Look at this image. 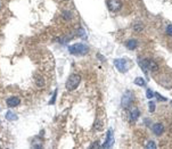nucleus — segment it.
Here are the masks:
<instances>
[{
	"instance_id": "ddd939ff",
	"label": "nucleus",
	"mask_w": 172,
	"mask_h": 149,
	"mask_svg": "<svg viewBox=\"0 0 172 149\" xmlns=\"http://www.w3.org/2000/svg\"><path fill=\"white\" fill-rule=\"evenodd\" d=\"M135 84L139 85V86H142V85H145V80H144L142 77H136Z\"/></svg>"
},
{
	"instance_id": "7ed1b4c3",
	"label": "nucleus",
	"mask_w": 172,
	"mask_h": 149,
	"mask_svg": "<svg viewBox=\"0 0 172 149\" xmlns=\"http://www.w3.org/2000/svg\"><path fill=\"white\" fill-rule=\"evenodd\" d=\"M114 65H115V67L118 68L121 73H124V72H127V70H128V63H127L125 59H122V58L115 59V60H114Z\"/></svg>"
},
{
	"instance_id": "6e6552de",
	"label": "nucleus",
	"mask_w": 172,
	"mask_h": 149,
	"mask_svg": "<svg viewBox=\"0 0 172 149\" xmlns=\"http://www.w3.org/2000/svg\"><path fill=\"white\" fill-rule=\"evenodd\" d=\"M138 117H139V110H138L137 107H133L130 110V121L131 122H135V121L138 119Z\"/></svg>"
},
{
	"instance_id": "f3484780",
	"label": "nucleus",
	"mask_w": 172,
	"mask_h": 149,
	"mask_svg": "<svg viewBox=\"0 0 172 149\" xmlns=\"http://www.w3.org/2000/svg\"><path fill=\"white\" fill-rule=\"evenodd\" d=\"M146 96H147L148 99H152V98L154 97V92L152 91L151 89H147V90H146Z\"/></svg>"
},
{
	"instance_id": "4be33fe9",
	"label": "nucleus",
	"mask_w": 172,
	"mask_h": 149,
	"mask_svg": "<svg viewBox=\"0 0 172 149\" xmlns=\"http://www.w3.org/2000/svg\"><path fill=\"white\" fill-rule=\"evenodd\" d=\"M170 131L172 132V124H171V127H170Z\"/></svg>"
},
{
	"instance_id": "412c9836",
	"label": "nucleus",
	"mask_w": 172,
	"mask_h": 149,
	"mask_svg": "<svg viewBox=\"0 0 172 149\" xmlns=\"http://www.w3.org/2000/svg\"><path fill=\"white\" fill-rule=\"evenodd\" d=\"M56 93H57V91H55L54 96H53V99H51V101H50V103H49V104H50V105H51V104H54L55 99H56Z\"/></svg>"
},
{
	"instance_id": "a211bd4d",
	"label": "nucleus",
	"mask_w": 172,
	"mask_h": 149,
	"mask_svg": "<svg viewBox=\"0 0 172 149\" xmlns=\"http://www.w3.org/2000/svg\"><path fill=\"white\" fill-rule=\"evenodd\" d=\"M146 148H156V143L154 142V141H149V142H147V145H146Z\"/></svg>"
},
{
	"instance_id": "f257e3e1",
	"label": "nucleus",
	"mask_w": 172,
	"mask_h": 149,
	"mask_svg": "<svg viewBox=\"0 0 172 149\" xmlns=\"http://www.w3.org/2000/svg\"><path fill=\"white\" fill-rule=\"evenodd\" d=\"M68 51L72 55H86L89 53V47L85 43H74L68 47Z\"/></svg>"
},
{
	"instance_id": "39448f33",
	"label": "nucleus",
	"mask_w": 172,
	"mask_h": 149,
	"mask_svg": "<svg viewBox=\"0 0 172 149\" xmlns=\"http://www.w3.org/2000/svg\"><path fill=\"white\" fill-rule=\"evenodd\" d=\"M122 4L120 0H108L107 1V7L111 11H118L121 8Z\"/></svg>"
},
{
	"instance_id": "dca6fc26",
	"label": "nucleus",
	"mask_w": 172,
	"mask_h": 149,
	"mask_svg": "<svg viewBox=\"0 0 172 149\" xmlns=\"http://www.w3.org/2000/svg\"><path fill=\"white\" fill-rule=\"evenodd\" d=\"M37 85L38 86H42L43 84H44V80H43V77H38V80H37Z\"/></svg>"
},
{
	"instance_id": "f03ea898",
	"label": "nucleus",
	"mask_w": 172,
	"mask_h": 149,
	"mask_svg": "<svg viewBox=\"0 0 172 149\" xmlns=\"http://www.w3.org/2000/svg\"><path fill=\"white\" fill-rule=\"evenodd\" d=\"M80 82H81V76L79 74H72L67 79L65 86H66V89L68 91H73V90H75L76 88L79 86Z\"/></svg>"
},
{
	"instance_id": "0eeeda50",
	"label": "nucleus",
	"mask_w": 172,
	"mask_h": 149,
	"mask_svg": "<svg viewBox=\"0 0 172 149\" xmlns=\"http://www.w3.org/2000/svg\"><path fill=\"white\" fill-rule=\"evenodd\" d=\"M20 103H21V99L18 98V97H11V98H8L7 99V101H6V104H7V106L8 107H16L20 105Z\"/></svg>"
},
{
	"instance_id": "6ab92c4d",
	"label": "nucleus",
	"mask_w": 172,
	"mask_h": 149,
	"mask_svg": "<svg viewBox=\"0 0 172 149\" xmlns=\"http://www.w3.org/2000/svg\"><path fill=\"white\" fill-rule=\"evenodd\" d=\"M148 106H149V112H151V113H153V112L155 110V107H156V105H155V103H154V101H149Z\"/></svg>"
},
{
	"instance_id": "4468645a",
	"label": "nucleus",
	"mask_w": 172,
	"mask_h": 149,
	"mask_svg": "<svg viewBox=\"0 0 172 149\" xmlns=\"http://www.w3.org/2000/svg\"><path fill=\"white\" fill-rule=\"evenodd\" d=\"M63 15H64V17L66 18V20H71V18L73 17V14H72V11H65Z\"/></svg>"
},
{
	"instance_id": "5701e85b",
	"label": "nucleus",
	"mask_w": 172,
	"mask_h": 149,
	"mask_svg": "<svg viewBox=\"0 0 172 149\" xmlns=\"http://www.w3.org/2000/svg\"><path fill=\"white\" fill-rule=\"evenodd\" d=\"M0 8H1V4H0Z\"/></svg>"
},
{
	"instance_id": "9d476101",
	"label": "nucleus",
	"mask_w": 172,
	"mask_h": 149,
	"mask_svg": "<svg viewBox=\"0 0 172 149\" xmlns=\"http://www.w3.org/2000/svg\"><path fill=\"white\" fill-rule=\"evenodd\" d=\"M153 131H154V133L156 136H161L162 133H163V131H164V128H163V125H162L161 123H157V124H154Z\"/></svg>"
},
{
	"instance_id": "f8f14e48",
	"label": "nucleus",
	"mask_w": 172,
	"mask_h": 149,
	"mask_svg": "<svg viewBox=\"0 0 172 149\" xmlns=\"http://www.w3.org/2000/svg\"><path fill=\"white\" fill-rule=\"evenodd\" d=\"M142 29H144V25H142L141 23H136V24L133 25V30H135L136 32H141Z\"/></svg>"
},
{
	"instance_id": "20e7f679",
	"label": "nucleus",
	"mask_w": 172,
	"mask_h": 149,
	"mask_svg": "<svg viewBox=\"0 0 172 149\" xmlns=\"http://www.w3.org/2000/svg\"><path fill=\"white\" fill-rule=\"evenodd\" d=\"M131 101H132V93L131 92H125L123 97H122V100H121V105L123 108H128L131 105Z\"/></svg>"
},
{
	"instance_id": "aec40b11",
	"label": "nucleus",
	"mask_w": 172,
	"mask_h": 149,
	"mask_svg": "<svg viewBox=\"0 0 172 149\" xmlns=\"http://www.w3.org/2000/svg\"><path fill=\"white\" fill-rule=\"evenodd\" d=\"M166 33H168V35L172 37V24L168 25V27H166Z\"/></svg>"
},
{
	"instance_id": "423d86ee",
	"label": "nucleus",
	"mask_w": 172,
	"mask_h": 149,
	"mask_svg": "<svg viewBox=\"0 0 172 149\" xmlns=\"http://www.w3.org/2000/svg\"><path fill=\"white\" fill-rule=\"evenodd\" d=\"M113 143H114V136H113V132L109 130L107 132V136H106V140L102 145V147L103 148H111L113 146Z\"/></svg>"
},
{
	"instance_id": "2eb2a0df",
	"label": "nucleus",
	"mask_w": 172,
	"mask_h": 149,
	"mask_svg": "<svg viewBox=\"0 0 172 149\" xmlns=\"http://www.w3.org/2000/svg\"><path fill=\"white\" fill-rule=\"evenodd\" d=\"M154 96H155V97H157V99H159L160 101H166V100H168V99H166L165 97L161 96V95H160L159 92H155V93H154Z\"/></svg>"
},
{
	"instance_id": "9b49d317",
	"label": "nucleus",
	"mask_w": 172,
	"mask_h": 149,
	"mask_svg": "<svg viewBox=\"0 0 172 149\" xmlns=\"http://www.w3.org/2000/svg\"><path fill=\"white\" fill-rule=\"evenodd\" d=\"M6 118L9 119V121H16V119H17V115H16L15 113H13V112H7Z\"/></svg>"
},
{
	"instance_id": "1a4fd4ad",
	"label": "nucleus",
	"mask_w": 172,
	"mask_h": 149,
	"mask_svg": "<svg viewBox=\"0 0 172 149\" xmlns=\"http://www.w3.org/2000/svg\"><path fill=\"white\" fill-rule=\"evenodd\" d=\"M125 46H127V48L130 49V50H135L137 48V46H138V41L135 40V39H130V40L127 41Z\"/></svg>"
}]
</instances>
